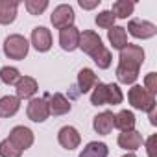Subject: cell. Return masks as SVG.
Returning a JSON list of instances; mask_svg holds the SVG:
<instances>
[{
  "label": "cell",
  "instance_id": "obj_1",
  "mask_svg": "<svg viewBox=\"0 0 157 157\" xmlns=\"http://www.w3.org/2000/svg\"><path fill=\"white\" fill-rule=\"evenodd\" d=\"M142 63H144V50H142L139 44L128 43V44L120 50L118 67L128 68V70H133V72H139V68H140Z\"/></svg>",
  "mask_w": 157,
  "mask_h": 157
},
{
  "label": "cell",
  "instance_id": "obj_2",
  "mask_svg": "<svg viewBox=\"0 0 157 157\" xmlns=\"http://www.w3.org/2000/svg\"><path fill=\"white\" fill-rule=\"evenodd\" d=\"M30 52V43L26 41V37L19 35V33H13L10 37H6L4 41V54L10 57V59H24Z\"/></svg>",
  "mask_w": 157,
  "mask_h": 157
},
{
  "label": "cell",
  "instance_id": "obj_3",
  "mask_svg": "<svg viewBox=\"0 0 157 157\" xmlns=\"http://www.w3.org/2000/svg\"><path fill=\"white\" fill-rule=\"evenodd\" d=\"M128 100L139 111H150L151 107H155V96L150 94L142 85H133L128 93Z\"/></svg>",
  "mask_w": 157,
  "mask_h": 157
},
{
  "label": "cell",
  "instance_id": "obj_4",
  "mask_svg": "<svg viewBox=\"0 0 157 157\" xmlns=\"http://www.w3.org/2000/svg\"><path fill=\"white\" fill-rule=\"evenodd\" d=\"M78 48H82L85 54H89L91 57H96L105 46H104V43H102V37L96 33V32H93V30H85L83 33H80V46Z\"/></svg>",
  "mask_w": 157,
  "mask_h": 157
},
{
  "label": "cell",
  "instance_id": "obj_5",
  "mask_svg": "<svg viewBox=\"0 0 157 157\" xmlns=\"http://www.w3.org/2000/svg\"><path fill=\"white\" fill-rule=\"evenodd\" d=\"M74 19H76L74 10H72V6H68V4H59V6L54 10L52 17H50L52 26L57 28V30H65V28L74 26Z\"/></svg>",
  "mask_w": 157,
  "mask_h": 157
},
{
  "label": "cell",
  "instance_id": "obj_6",
  "mask_svg": "<svg viewBox=\"0 0 157 157\" xmlns=\"http://www.w3.org/2000/svg\"><path fill=\"white\" fill-rule=\"evenodd\" d=\"M128 32L135 37V39H150L157 33V26L150 21H139L133 19L128 24Z\"/></svg>",
  "mask_w": 157,
  "mask_h": 157
},
{
  "label": "cell",
  "instance_id": "obj_7",
  "mask_svg": "<svg viewBox=\"0 0 157 157\" xmlns=\"http://www.w3.org/2000/svg\"><path fill=\"white\" fill-rule=\"evenodd\" d=\"M26 115H28V118H30L32 122H44V120L50 117L46 98H32L30 104H28Z\"/></svg>",
  "mask_w": 157,
  "mask_h": 157
},
{
  "label": "cell",
  "instance_id": "obj_8",
  "mask_svg": "<svg viewBox=\"0 0 157 157\" xmlns=\"http://www.w3.org/2000/svg\"><path fill=\"white\" fill-rule=\"evenodd\" d=\"M19 150H28L32 144H33V131L26 126H15L11 131H10V137H8Z\"/></svg>",
  "mask_w": 157,
  "mask_h": 157
},
{
  "label": "cell",
  "instance_id": "obj_9",
  "mask_svg": "<svg viewBox=\"0 0 157 157\" xmlns=\"http://www.w3.org/2000/svg\"><path fill=\"white\" fill-rule=\"evenodd\" d=\"M57 140L65 150H74V148L80 146L82 135L78 133V129L74 126H63L59 129V133H57Z\"/></svg>",
  "mask_w": 157,
  "mask_h": 157
},
{
  "label": "cell",
  "instance_id": "obj_10",
  "mask_svg": "<svg viewBox=\"0 0 157 157\" xmlns=\"http://www.w3.org/2000/svg\"><path fill=\"white\" fill-rule=\"evenodd\" d=\"M32 44L37 52H48L52 48V33L44 26H37L32 30Z\"/></svg>",
  "mask_w": 157,
  "mask_h": 157
},
{
  "label": "cell",
  "instance_id": "obj_11",
  "mask_svg": "<svg viewBox=\"0 0 157 157\" xmlns=\"http://www.w3.org/2000/svg\"><path fill=\"white\" fill-rule=\"evenodd\" d=\"M80 30L76 26H70V28H65V30H59V44L65 52H72L80 46Z\"/></svg>",
  "mask_w": 157,
  "mask_h": 157
},
{
  "label": "cell",
  "instance_id": "obj_12",
  "mask_svg": "<svg viewBox=\"0 0 157 157\" xmlns=\"http://www.w3.org/2000/svg\"><path fill=\"white\" fill-rule=\"evenodd\" d=\"M37 89H39L37 80H35V78H32V76H21V80L15 85V91H17V98L19 100L33 98V94L37 93Z\"/></svg>",
  "mask_w": 157,
  "mask_h": 157
},
{
  "label": "cell",
  "instance_id": "obj_13",
  "mask_svg": "<svg viewBox=\"0 0 157 157\" xmlns=\"http://www.w3.org/2000/svg\"><path fill=\"white\" fill-rule=\"evenodd\" d=\"M142 142H144V139H142V135L139 133V131H135V129H131V131H122L120 135H118V146L122 148V150H126V151H135V150H139L140 146H142Z\"/></svg>",
  "mask_w": 157,
  "mask_h": 157
},
{
  "label": "cell",
  "instance_id": "obj_14",
  "mask_svg": "<svg viewBox=\"0 0 157 157\" xmlns=\"http://www.w3.org/2000/svg\"><path fill=\"white\" fill-rule=\"evenodd\" d=\"M93 128L100 135H109L111 129L115 128V115H113V111H102V113H98L94 117V120H93Z\"/></svg>",
  "mask_w": 157,
  "mask_h": 157
},
{
  "label": "cell",
  "instance_id": "obj_15",
  "mask_svg": "<svg viewBox=\"0 0 157 157\" xmlns=\"http://www.w3.org/2000/svg\"><path fill=\"white\" fill-rule=\"evenodd\" d=\"M70 109H72L70 102L61 93H56V94H50L48 96V111H50V115L61 117V115H67Z\"/></svg>",
  "mask_w": 157,
  "mask_h": 157
},
{
  "label": "cell",
  "instance_id": "obj_16",
  "mask_svg": "<svg viewBox=\"0 0 157 157\" xmlns=\"http://www.w3.org/2000/svg\"><path fill=\"white\" fill-rule=\"evenodd\" d=\"M19 2L17 0H0V24H11L17 19Z\"/></svg>",
  "mask_w": 157,
  "mask_h": 157
},
{
  "label": "cell",
  "instance_id": "obj_17",
  "mask_svg": "<svg viewBox=\"0 0 157 157\" xmlns=\"http://www.w3.org/2000/svg\"><path fill=\"white\" fill-rule=\"evenodd\" d=\"M96 83H98V78H96V74L91 68H82L80 70V74H78V87H80L82 94L89 93Z\"/></svg>",
  "mask_w": 157,
  "mask_h": 157
},
{
  "label": "cell",
  "instance_id": "obj_18",
  "mask_svg": "<svg viewBox=\"0 0 157 157\" xmlns=\"http://www.w3.org/2000/svg\"><path fill=\"white\" fill-rule=\"evenodd\" d=\"M21 109V100L17 96H2L0 98V117L2 118H10L13 115H17V111Z\"/></svg>",
  "mask_w": 157,
  "mask_h": 157
},
{
  "label": "cell",
  "instance_id": "obj_19",
  "mask_svg": "<svg viewBox=\"0 0 157 157\" xmlns=\"http://www.w3.org/2000/svg\"><path fill=\"white\" fill-rule=\"evenodd\" d=\"M107 39H109V43H111L113 48L122 50L128 44V32L122 26H113V28L107 30Z\"/></svg>",
  "mask_w": 157,
  "mask_h": 157
},
{
  "label": "cell",
  "instance_id": "obj_20",
  "mask_svg": "<svg viewBox=\"0 0 157 157\" xmlns=\"http://www.w3.org/2000/svg\"><path fill=\"white\" fill-rule=\"evenodd\" d=\"M115 128H118L120 131H131L135 128V115L128 109H122L115 115Z\"/></svg>",
  "mask_w": 157,
  "mask_h": 157
},
{
  "label": "cell",
  "instance_id": "obj_21",
  "mask_svg": "<svg viewBox=\"0 0 157 157\" xmlns=\"http://www.w3.org/2000/svg\"><path fill=\"white\" fill-rule=\"evenodd\" d=\"M133 10H135V4L131 0H117L109 11L113 13L115 19H128L133 13Z\"/></svg>",
  "mask_w": 157,
  "mask_h": 157
},
{
  "label": "cell",
  "instance_id": "obj_22",
  "mask_svg": "<svg viewBox=\"0 0 157 157\" xmlns=\"http://www.w3.org/2000/svg\"><path fill=\"white\" fill-rule=\"evenodd\" d=\"M107 153H109L107 144L98 142V140H93V142H89L83 148V151L80 153V157H107Z\"/></svg>",
  "mask_w": 157,
  "mask_h": 157
},
{
  "label": "cell",
  "instance_id": "obj_23",
  "mask_svg": "<svg viewBox=\"0 0 157 157\" xmlns=\"http://www.w3.org/2000/svg\"><path fill=\"white\" fill-rule=\"evenodd\" d=\"M124 94L120 91V87L117 83H105V104L109 105H118L122 104Z\"/></svg>",
  "mask_w": 157,
  "mask_h": 157
},
{
  "label": "cell",
  "instance_id": "obj_24",
  "mask_svg": "<svg viewBox=\"0 0 157 157\" xmlns=\"http://www.w3.org/2000/svg\"><path fill=\"white\" fill-rule=\"evenodd\" d=\"M0 80L6 85H17V82L21 80V72L15 67H2L0 68Z\"/></svg>",
  "mask_w": 157,
  "mask_h": 157
},
{
  "label": "cell",
  "instance_id": "obj_25",
  "mask_svg": "<svg viewBox=\"0 0 157 157\" xmlns=\"http://www.w3.org/2000/svg\"><path fill=\"white\" fill-rule=\"evenodd\" d=\"M22 150H19L10 139H4L0 142V157H21Z\"/></svg>",
  "mask_w": 157,
  "mask_h": 157
},
{
  "label": "cell",
  "instance_id": "obj_26",
  "mask_svg": "<svg viewBox=\"0 0 157 157\" xmlns=\"http://www.w3.org/2000/svg\"><path fill=\"white\" fill-rule=\"evenodd\" d=\"M115 17H113V13L109 11V10H105V11H100L98 15H96V26L98 28H104V30H109V28H113L115 26Z\"/></svg>",
  "mask_w": 157,
  "mask_h": 157
},
{
  "label": "cell",
  "instance_id": "obj_27",
  "mask_svg": "<svg viewBox=\"0 0 157 157\" xmlns=\"http://www.w3.org/2000/svg\"><path fill=\"white\" fill-rule=\"evenodd\" d=\"M91 104L93 105H105V83L98 82L94 85V91L91 94Z\"/></svg>",
  "mask_w": 157,
  "mask_h": 157
},
{
  "label": "cell",
  "instance_id": "obj_28",
  "mask_svg": "<svg viewBox=\"0 0 157 157\" xmlns=\"http://www.w3.org/2000/svg\"><path fill=\"white\" fill-rule=\"evenodd\" d=\"M24 6H26L30 15H41L48 8V2H46V0H26Z\"/></svg>",
  "mask_w": 157,
  "mask_h": 157
},
{
  "label": "cell",
  "instance_id": "obj_29",
  "mask_svg": "<svg viewBox=\"0 0 157 157\" xmlns=\"http://www.w3.org/2000/svg\"><path fill=\"white\" fill-rule=\"evenodd\" d=\"M93 61L98 65V68H109V67H111L113 57H111V52H109L107 48H104L96 57H93Z\"/></svg>",
  "mask_w": 157,
  "mask_h": 157
},
{
  "label": "cell",
  "instance_id": "obj_30",
  "mask_svg": "<svg viewBox=\"0 0 157 157\" xmlns=\"http://www.w3.org/2000/svg\"><path fill=\"white\" fill-rule=\"evenodd\" d=\"M144 89H146L150 94L155 96V93H157V74H155V72H150V74L144 78Z\"/></svg>",
  "mask_w": 157,
  "mask_h": 157
},
{
  "label": "cell",
  "instance_id": "obj_31",
  "mask_svg": "<svg viewBox=\"0 0 157 157\" xmlns=\"http://www.w3.org/2000/svg\"><path fill=\"white\" fill-rule=\"evenodd\" d=\"M155 142H157V137H155V135H151V137L146 140V151H148V157H153V153H155Z\"/></svg>",
  "mask_w": 157,
  "mask_h": 157
},
{
  "label": "cell",
  "instance_id": "obj_32",
  "mask_svg": "<svg viewBox=\"0 0 157 157\" xmlns=\"http://www.w3.org/2000/svg\"><path fill=\"white\" fill-rule=\"evenodd\" d=\"M78 4H80L83 10H94L96 6H100V0H93V2H87V0H80Z\"/></svg>",
  "mask_w": 157,
  "mask_h": 157
},
{
  "label": "cell",
  "instance_id": "obj_33",
  "mask_svg": "<svg viewBox=\"0 0 157 157\" xmlns=\"http://www.w3.org/2000/svg\"><path fill=\"white\" fill-rule=\"evenodd\" d=\"M148 115H150V124H151V126H157V113H155V107H151V109L148 111Z\"/></svg>",
  "mask_w": 157,
  "mask_h": 157
},
{
  "label": "cell",
  "instance_id": "obj_34",
  "mask_svg": "<svg viewBox=\"0 0 157 157\" xmlns=\"http://www.w3.org/2000/svg\"><path fill=\"white\" fill-rule=\"evenodd\" d=\"M124 157H137V155H135V153H126Z\"/></svg>",
  "mask_w": 157,
  "mask_h": 157
}]
</instances>
